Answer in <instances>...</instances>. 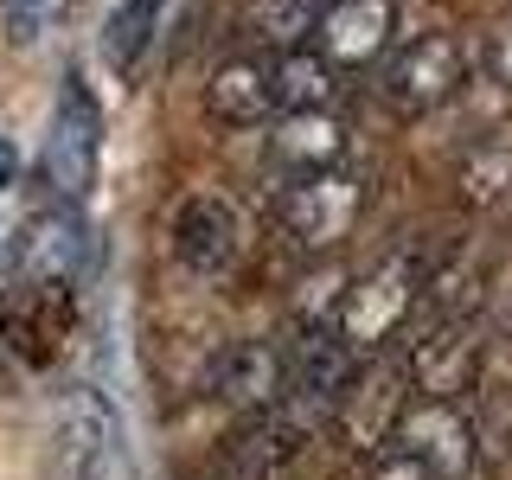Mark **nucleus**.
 Here are the masks:
<instances>
[{
    "mask_svg": "<svg viewBox=\"0 0 512 480\" xmlns=\"http://www.w3.org/2000/svg\"><path fill=\"white\" fill-rule=\"evenodd\" d=\"M429 288V263L416 250H391L378 256L365 276L346 282L340 308H333V333L359 352V359H372V352H384L404 333V320L416 314V301H423Z\"/></svg>",
    "mask_w": 512,
    "mask_h": 480,
    "instance_id": "1",
    "label": "nucleus"
},
{
    "mask_svg": "<svg viewBox=\"0 0 512 480\" xmlns=\"http://www.w3.org/2000/svg\"><path fill=\"white\" fill-rule=\"evenodd\" d=\"M468 84V52L455 32H416L378 58V96L397 116H436Z\"/></svg>",
    "mask_w": 512,
    "mask_h": 480,
    "instance_id": "2",
    "label": "nucleus"
},
{
    "mask_svg": "<svg viewBox=\"0 0 512 480\" xmlns=\"http://www.w3.org/2000/svg\"><path fill=\"white\" fill-rule=\"evenodd\" d=\"M359 212H365V180H359V173H346V167L288 180L276 192V231L295 250H308V256H320V250L340 244V237H352Z\"/></svg>",
    "mask_w": 512,
    "mask_h": 480,
    "instance_id": "3",
    "label": "nucleus"
},
{
    "mask_svg": "<svg viewBox=\"0 0 512 480\" xmlns=\"http://www.w3.org/2000/svg\"><path fill=\"white\" fill-rule=\"evenodd\" d=\"M96 154H103V109H96V96L84 77H64L58 84V109H52V128H45V186H52L58 205H77L96 180Z\"/></svg>",
    "mask_w": 512,
    "mask_h": 480,
    "instance_id": "4",
    "label": "nucleus"
},
{
    "mask_svg": "<svg viewBox=\"0 0 512 480\" xmlns=\"http://www.w3.org/2000/svg\"><path fill=\"white\" fill-rule=\"evenodd\" d=\"M384 442L404 448V455H416L436 480H468L474 455H480V423L468 416L461 397H423V391H416L410 404L397 410V423H391Z\"/></svg>",
    "mask_w": 512,
    "mask_h": 480,
    "instance_id": "5",
    "label": "nucleus"
},
{
    "mask_svg": "<svg viewBox=\"0 0 512 480\" xmlns=\"http://www.w3.org/2000/svg\"><path fill=\"white\" fill-rule=\"evenodd\" d=\"M52 480H135L109 397H96V391L64 397L58 429H52Z\"/></svg>",
    "mask_w": 512,
    "mask_h": 480,
    "instance_id": "6",
    "label": "nucleus"
},
{
    "mask_svg": "<svg viewBox=\"0 0 512 480\" xmlns=\"http://www.w3.org/2000/svg\"><path fill=\"white\" fill-rule=\"evenodd\" d=\"M314 45L340 71H365L397 45V0H327Z\"/></svg>",
    "mask_w": 512,
    "mask_h": 480,
    "instance_id": "7",
    "label": "nucleus"
},
{
    "mask_svg": "<svg viewBox=\"0 0 512 480\" xmlns=\"http://www.w3.org/2000/svg\"><path fill=\"white\" fill-rule=\"evenodd\" d=\"M352 135L333 109H282V122L269 128V160L288 180H308V173H333L346 167Z\"/></svg>",
    "mask_w": 512,
    "mask_h": 480,
    "instance_id": "8",
    "label": "nucleus"
},
{
    "mask_svg": "<svg viewBox=\"0 0 512 480\" xmlns=\"http://www.w3.org/2000/svg\"><path fill=\"white\" fill-rule=\"evenodd\" d=\"M410 384L423 397H468L474 378H480V340L468 320H442V327H429L423 340L410 346Z\"/></svg>",
    "mask_w": 512,
    "mask_h": 480,
    "instance_id": "9",
    "label": "nucleus"
},
{
    "mask_svg": "<svg viewBox=\"0 0 512 480\" xmlns=\"http://www.w3.org/2000/svg\"><path fill=\"white\" fill-rule=\"evenodd\" d=\"M84 224H77L71 205H58L52 218H32L20 250H13V269H20V288H71L77 269H84Z\"/></svg>",
    "mask_w": 512,
    "mask_h": 480,
    "instance_id": "10",
    "label": "nucleus"
},
{
    "mask_svg": "<svg viewBox=\"0 0 512 480\" xmlns=\"http://www.w3.org/2000/svg\"><path fill=\"white\" fill-rule=\"evenodd\" d=\"M205 109L231 128H256L282 109V77H276V58H224L212 77H205Z\"/></svg>",
    "mask_w": 512,
    "mask_h": 480,
    "instance_id": "11",
    "label": "nucleus"
},
{
    "mask_svg": "<svg viewBox=\"0 0 512 480\" xmlns=\"http://www.w3.org/2000/svg\"><path fill=\"white\" fill-rule=\"evenodd\" d=\"M173 256L192 276H218L237 256V212L218 199V192H192L173 212Z\"/></svg>",
    "mask_w": 512,
    "mask_h": 480,
    "instance_id": "12",
    "label": "nucleus"
},
{
    "mask_svg": "<svg viewBox=\"0 0 512 480\" xmlns=\"http://www.w3.org/2000/svg\"><path fill=\"white\" fill-rule=\"evenodd\" d=\"M301 436H308V429H301L282 404H276V410H263V416H250V423L237 429L231 442H224L218 480H276L288 461H295Z\"/></svg>",
    "mask_w": 512,
    "mask_h": 480,
    "instance_id": "13",
    "label": "nucleus"
},
{
    "mask_svg": "<svg viewBox=\"0 0 512 480\" xmlns=\"http://www.w3.org/2000/svg\"><path fill=\"white\" fill-rule=\"evenodd\" d=\"M218 391H224L231 410H250V416L276 410L288 397V352H276V346H237L231 359H224Z\"/></svg>",
    "mask_w": 512,
    "mask_h": 480,
    "instance_id": "14",
    "label": "nucleus"
},
{
    "mask_svg": "<svg viewBox=\"0 0 512 480\" xmlns=\"http://www.w3.org/2000/svg\"><path fill=\"white\" fill-rule=\"evenodd\" d=\"M455 199L468 212H487V205L512 199V141L506 135H480L474 148H461L455 160Z\"/></svg>",
    "mask_w": 512,
    "mask_h": 480,
    "instance_id": "15",
    "label": "nucleus"
},
{
    "mask_svg": "<svg viewBox=\"0 0 512 480\" xmlns=\"http://www.w3.org/2000/svg\"><path fill=\"white\" fill-rule=\"evenodd\" d=\"M276 77H282V109H333V96H340V64L320 45L276 52Z\"/></svg>",
    "mask_w": 512,
    "mask_h": 480,
    "instance_id": "16",
    "label": "nucleus"
},
{
    "mask_svg": "<svg viewBox=\"0 0 512 480\" xmlns=\"http://www.w3.org/2000/svg\"><path fill=\"white\" fill-rule=\"evenodd\" d=\"M320 13H327V0H256L250 32L269 52H295V45H308L320 32Z\"/></svg>",
    "mask_w": 512,
    "mask_h": 480,
    "instance_id": "17",
    "label": "nucleus"
},
{
    "mask_svg": "<svg viewBox=\"0 0 512 480\" xmlns=\"http://www.w3.org/2000/svg\"><path fill=\"white\" fill-rule=\"evenodd\" d=\"M154 20H160V0H122V7H116V20H109V39H103V45H109V58H116L122 71H128L141 52H148Z\"/></svg>",
    "mask_w": 512,
    "mask_h": 480,
    "instance_id": "18",
    "label": "nucleus"
},
{
    "mask_svg": "<svg viewBox=\"0 0 512 480\" xmlns=\"http://www.w3.org/2000/svg\"><path fill=\"white\" fill-rule=\"evenodd\" d=\"M58 0H0V32H7L13 45H32L45 26H52Z\"/></svg>",
    "mask_w": 512,
    "mask_h": 480,
    "instance_id": "19",
    "label": "nucleus"
},
{
    "mask_svg": "<svg viewBox=\"0 0 512 480\" xmlns=\"http://www.w3.org/2000/svg\"><path fill=\"white\" fill-rule=\"evenodd\" d=\"M365 480H436V474H429L416 455H404V448H391V442H384V448H378V461H372V474H365Z\"/></svg>",
    "mask_w": 512,
    "mask_h": 480,
    "instance_id": "20",
    "label": "nucleus"
},
{
    "mask_svg": "<svg viewBox=\"0 0 512 480\" xmlns=\"http://www.w3.org/2000/svg\"><path fill=\"white\" fill-rule=\"evenodd\" d=\"M487 71L500 77V84L512 90V20L493 26V39H487Z\"/></svg>",
    "mask_w": 512,
    "mask_h": 480,
    "instance_id": "21",
    "label": "nucleus"
},
{
    "mask_svg": "<svg viewBox=\"0 0 512 480\" xmlns=\"http://www.w3.org/2000/svg\"><path fill=\"white\" fill-rule=\"evenodd\" d=\"M13 173H20V154H13V141L0 135V186H13Z\"/></svg>",
    "mask_w": 512,
    "mask_h": 480,
    "instance_id": "22",
    "label": "nucleus"
},
{
    "mask_svg": "<svg viewBox=\"0 0 512 480\" xmlns=\"http://www.w3.org/2000/svg\"><path fill=\"white\" fill-rule=\"evenodd\" d=\"M500 333H506V340H512V295H506V314H500Z\"/></svg>",
    "mask_w": 512,
    "mask_h": 480,
    "instance_id": "23",
    "label": "nucleus"
}]
</instances>
